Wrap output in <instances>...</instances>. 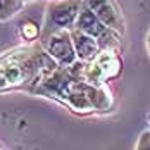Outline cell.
<instances>
[{
  "label": "cell",
  "mask_w": 150,
  "mask_h": 150,
  "mask_svg": "<svg viewBox=\"0 0 150 150\" xmlns=\"http://www.w3.org/2000/svg\"><path fill=\"white\" fill-rule=\"evenodd\" d=\"M42 47L50 55V59L60 67H71L73 64L78 62V55L69 30H57L43 35Z\"/></svg>",
  "instance_id": "cell-5"
},
{
  "label": "cell",
  "mask_w": 150,
  "mask_h": 150,
  "mask_svg": "<svg viewBox=\"0 0 150 150\" xmlns=\"http://www.w3.org/2000/svg\"><path fill=\"white\" fill-rule=\"evenodd\" d=\"M83 0H52L47 7L43 35L57 30H74Z\"/></svg>",
  "instance_id": "cell-4"
},
{
  "label": "cell",
  "mask_w": 150,
  "mask_h": 150,
  "mask_svg": "<svg viewBox=\"0 0 150 150\" xmlns=\"http://www.w3.org/2000/svg\"><path fill=\"white\" fill-rule=\"evenodd\" d=\"M35 91L40 95H45V97L57 98L79 114H88V112L95 110L91 102L88 100L85 83L73 78L67 67L57 66L55 69H52L35 86Z\"/></svg>",
  "instance_id": "cell-2"
},
{
  "label": "cell",
  "mask_w": 150,
  "mask_h": 150,
  "mask_svg": "<svg viewBox=\"0 0 150 150\" xmlns=\"http://www.w3.org/2000/svg\"><path fill=\"white\" fill-rule=\"evenodd\" d=\"M21 35H23L26 40L33 42V40H36L38 35H40V26L35 24V23H31V21L23 23V24H21Z\"/></svg>",
  "instance_id": "cell-10"
},
{
  "label": "cell",
  "mask_w": 150,
  "mask_h": 150,
  "mask_svg": "<svg viewBox=\"0 0 150 150\" xmlns=\"http://www.w3.org/2000/svg\"><path fill=\"white\" fill-rule=\"evenodd\" d=\"M85 90H86L88 100L91 102L95 110H110L114 107V97H112L110 90L107 88V85L105 86H93V85L85 83Z\"/></svg>",
  "instance_id": "cell-8"
},
{
  "label": "cell",
  "mask_w": 150,
  "mask_h": 150,
  "mask_svg": "<svg viewBox=\"0 0 150 150\" xmlns=\"http://www.w3.org/2000/svg\"><path fill=\"white\" fill-rule=\"evenodd\" d=\"M83 2L109 30H114L119 35L124 33V16L116 0H83Z\"/></svg>",
  "instance_id": "cell-6"
},
{
  "label": "cell",
  "mask_w": 150,
  "mask_h": 150,
  "mask_svg": "<svg viewBox=\"0 0 150 150\" xmlns=\"http://www.w3.org/2000/svg\"><path fill=\"white\" fill-rule=\"evenodd\" d=\"M69 73L78 81L88 83L93 86H105L109 79H114L121 74L122 62L119 52L114 50H100V54L91 62L78 60L71 67H67Z\"/></svg>",
  "instance_id": "cell-3"
},
{
  "label": "cell",
  "mask_w": 150,
  "mask_h": 150,
  "mask_svg": "<svg viewBox=\"0 0 150 150\" xmlns=\"http://www.w3.org/2000/svg\"><path fill=\"white\" fill-rule=\"evenodd\" d=\"M147 50H149V55H150V30L147 33Z\"/></svg>",
  "instance_id": "cell-12"
},
{
  "label": "cell",
  "mask_w": 150,
  "mask_h": 150,
  "mask_svg": "<svg viewBox=\"0 0 150 150\" xmlns=\"http://www.w3.org/2000/svg\"><path fill=\"white\" fill-rule=\"evenodd\" d=\"M57 64L50 59L43 47L26 45L14 48L0 57V91L36 86Z\"/></svg>",
  "instance_id": "cell-1"
},
{
  "label": "cell",
  "mask_w": 150,
  "mask_h": 150,
  "mask_svg": "<svg viewBox=\"0 0 150 150\" xmlns=\"http://www.w3.org/2000/svg\"><path fill=\"white\" fill-rule=\"evenodd\" d=\"M26 0H0V23L11 19L24 9Z\"/></svg>",
  "instance_id": "cell-9"
},
{
  "label": "cell",
  "mask_w": 150,
  "mask_h": 150,
  "mask_svg": "<svg viewBox=\"0 0 150 150\" xmlns=\"http://www.w3.org/2000/svg\"><path fill=\"white\" fill-rule=\"evenodd\" d=\"M71 36H73V43H74V50L78 60L81 62H91L98 54H100V43L98 40H95L93 36H88L85 33L78 30H71Z\"/></svg>",
  "instance_id": "cell-7"
},
{
  "label": "cell",
  "mask_w": 150,
  "mask_h": 150,
  "mask_svg": "<svg viewBox=\"0 0 150 150\" xmlns=\"http://www.w3.org/2000/svg\"><path fill=\"white\" fill-rule=\"evenodd\" d=\"M135 150H150V129H145L142 135L138 136Z\"/></svg>",
  "instance_id": "cell-11"
}]
</instances>
